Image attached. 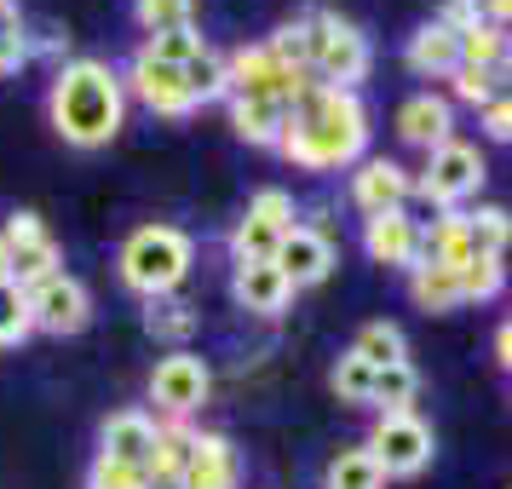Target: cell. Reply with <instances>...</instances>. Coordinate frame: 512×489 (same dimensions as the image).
<instances>
[{
	"label": "cell",
	"mask_w": 512,
	"mask_h": 489,
	"mask_svg": "<svg viewBox=\"0 0 512 489\" xmlns=\"http://www.w3.org/2000/svg\"><path fill=\"white\" fill-rule=\"evenodd\" d=\"M369 144V110L357 104V93H340V87H323L311 81L294 110H288V127H282V156L294 167H311V173H328V167H346L363 156Z\"/></svg>",
	"instance_id": "obj_1"
},
{
	"label": "cell",
	"mask_w": 512,
	"mask_h": 489,
	"mask_svg": "<svg viewBox=\"0 0 512 489\" xmlns=\"http://www.w3.org/2000/svg\"><path fill=\"white\" fill-rule=\"evenodd\" d=\"M47 116L58 127V139L75 144V150H98L121 133V116H127V93H121V75L98 58H75L52 75L47 93Z\"/></svg>",
	"instance_id": "obj_2"
},
{
	"label": "cell",
	"mask_w": 512,
	"mask_h": 489,
	"mask_svg": "<svg viewBox=\"0 0 512 489\" xmlns=\"http://www.w3.org/2000/svg\"><path fill=\"white\" fill-rule=\"evenodd\" d=\"M190 271V236L173 225H144L121 242V282L144 300H167Z\"/></svg>",
	"instance_id": "obj_3"
},
{
	"label": "cell",
	"mask_w": 512,
	"mask_h": 489,
	"mask_svg": "<svg viewBox=\"0 0 512 489\" xmlns=\"http://www.w3.org/2000/svg\"><path fill=\"white\" fill-rule=\"evenodd\" d=\"M305 24H311V75H317L323 87L351 93V87L369 75V41L351 24H340L334 12H317V18H305Z\"/></svg>",
	"instance_id": "obj_4"
},
{
	"label": "cell",
	"mask_w": 512,
	"mask_h": 489,
	"mask_svg": "<svg viewBox=\"0 0 512 489\" xmlns=\"http://www.w3.org/2000/svg\"><path fill=\"white\" fill-rule=\"evenodd\" d=\"M478 185H484V156H478L472 144L449 139V144H438V150L426 156V173H420L415 190L432 202V208L455 213L466 196H478Z\"/></svg>",
	"instance_id": "obj_5"
},
{
	"label": "cell",
	"mask_w": 512,
	"mask_h": 489,
	"mask_svg": "<svg viewBox=\"0 0 512 489\" xmlns=\"http://www.w3.org/2000/svg\"><path fill=\"white\" fill-rule=\"evenodd\" d=\"M369 449H374V461H380L386 478H415V472H426V461H432V426H426L415 409L380 415L374 432H369Z\"/></svg>",
	"instance_id": "obj_6"
},
{
	"label": "cell",
	"mask_w": 512,
	"mask_h": 489,
	"mask_svg": "<svg viewBox=\"0 0 512 489\" xmlns=\"http://www.w3.org/2000/svg\"><path fill=\"white\" fill-rule=\"evenodd\" d=\"M294 231V196L288 190H259L254 202H248V213H242V225L231 231V254L236 265L242 259H277L282 236Z\"/></svg>",
	"instance_id": "obj_7"
},
{
	"label": "cell",
	"mask_w": 512,
	"mask_h": 489,
	"mask_svg": "<svg viewBox=\"0 0 512 489\" xmlns=\"http://www.w3.org/2000/svg\"><path fill=\"white\" fill-rule=\"evenodd\" d=\"M225 70H231V98H277L288 110H294V98L311 87V75L288 70L271 47H242Z\"/></svg>",
	"instance_id": "obj_8"
},
{
	"label": "cell",
	"mask_w": 512,
	"mask_h": 489,
	"mask_svg": "<svg viewBox=\"0 0 512 489\" xmlns=\"http://www.w3.org/2000/svg\"><path fill=\"white\" fill-rule=\"evenodd\" d=\"M24 300H29V323L47 328V334H81L87 317H93V300H87L81 277H70V271H52L47 282L24 288Z\"/></svg>",
	"instance_id": "obj_9"
},
{
	"label": "cell",
	"mask_w": 512,
	"mask_h": 489,
	"mask_svg": "<svg viewBox=\"0 0 512 489\" xmlns=\"http://www.w3.org/2000/svg\"><path fill=\"white\" fill-rule=\"evenodd\" d=\"M208 392H213V374H208V363L202 357H190V351H173V357H162L156 363V374H150V397L162 403L167 415H196L202 403H208Z\"/></svg>",
	"instance_id": "obj_10"
},
{
	"label": "cell",
	"mask_w": 512,
	"mask_h": 489,
	"mask_svg": "<svg viewBox=\"0 0 512 489\" xmlns=\"http://www.w3.org/2000/svg\"><path fill=\"white\" fill-rule=\"evenodd\" d=\"M0 236H6V248H12V282H18V288H35V282H47L52 271H58V242H52V231L35 213H12Z\"/></svg>",
	"instance_id": "obj_11"
},
{
	"label": "cell",
	"mask_w": 512,
	"mask_h": 489,
	"mask_svg": "<svg viewBox=\"0 0 512 489\" xmlns=\"http://www.w3.org/2000/svg\"><path fill=\"white\" fill-rule=\"evenodd\" d=\"M127 87L156 110V116H167V121H185L190 110H196V98H190V87H185V70H173V64H156L150 52H139L133 58V70H127Z\"/></svg>",
	"instance_id": "obj_12"
},
{
	"label": "cell",
	"mask_w": 512,
	"mask_h": 489,
	"mask_svg": "<svg viewBox=\"0 0 512 489\" xmlns=\"http://www.w3.org/2000/svg\"><path fill=\"white\" fill-rule=\"evenodd\" d=\"M363 254H369L374 265H403V271H415L420 265V225L403 208L374 213V219H363Z\"/></svg>",
	"instance_id": "obj_13"
},
{
	"label": "cell",
	"mask_w": 512,
	"mask_h": 489,
	"mask_svg": "<svg viewBox=\"0 0 512 489\" xmlns=\"http://www.w3.org/2000/svg\"><path fill=\"white\" fill-rule=\"evenodd\" d=\"M231 294L242 311H254V317H277V311H288V300H294V282L282 277L277 259H242L231 277Z\"/></svg>",
	"instance_id": "obj_14"
},
{
	"label": "cell",
	"mask_w": 512,
	"mask_h": 489,
	"mask_svg": "<svg viewBox=\"0 0 512 489\" xmlns=\"http://www.w3.org/2000/svg\"><path fill=\"white\" fill-rule=\"evenodd\" d=\"M277 265L294 288H317V282L334 271V242H328L323 231H311V225H294V231L282 236Z\"/></svg>",
	"instance_id": "obj_15"
},
{
	"label": "cell",
	"mask_w": 512,
	"mask_h": 489,
	"mask_svg": "<svg viewBox=\"0 0 512 489\" xmlns=\"http://www.w3.org/2000/svg\"><path fill=\"white\" fill-rule=\"evenodd\" d=\"M98 455H110L121 466H144L150 472V455H156V420L139 415V409H116V415L104 420V432H98Z\"/></svg>",
	"instance_id": "obj_16"
},
{
	"label": "cell",
	"mask_w": 512,
	"mask_h": 489,
	"mask_svg": "<svg viewBox=\"0 0 512 489\" xmlns=\"http://www.w3.org/2000/svg\"><path fill=\"white\" fill-rule=\"evenodd\" d=\"M409 173H403V167L397 162H386V156H374V162H363L357 167V173H351V202H357V208L369 213H392V208H403V196H409Z\"/></svg>",
	"instance_id": "obj_17"
},
{
	"label": "cell",
	"mask_w": 512,
	"mask_h": 489,
	"mask_svg": "<svg viewBox=\"0 0 512 489\" xmlns=\"http://www.w3.org/2000/svg\"><path fill=\"white\" fill-rule=\"evenodd\" d=\"M242 478V466H236V449L231 438H219V432H196V449H190V466L179 484L185 489H236Z\"/></svg>",
	"instance_id": "obj_18"
},
{
	"label": "cell",
	"mask_w": 512,
	"mask_h": 489,
	"mask_svg": "<svg viewBox=\"0 0 512 489\" xmlns=\"http://www.w3.org/2000/svg\"><path fill=\"white\" fill-rule=\"evenodd\" d=\"M449 127H455V116H449V98H438V93H415V98H403V110H397V133L409 144H420L426 156L438 144H449Z\"/></svg>",
	"instance_id": "obj_19"
},
{
	"label": "cell",
	"mask_w": 512,
	"mask_h": 489,
	"mask_svg": "<svg viewBox=\"0 0 512 489\" xmlns=\"http://www.w3.org/2000/svg\"><path fill=\"white\" fill-rule=\"evenodd\" d=\"M403 58H409V70H415V75L449 81V75L461 70V35H449L443 24H426V29H415V35H409Z\"/></svg>",
	"instance_id": "obj_20"
},
{
	"label": "cell",
	"mask_w": 512,
	"mask_h": 489,
	"mask_svg": "<svg viewBox=\"0 0 512 489\" xmlns=\"http://www.w3.org/2000/svg\"><path fill=\"white\" fill-rule=\"evenodd\" d=\"M420 259L461 271L466 259H472V225H466V213H438L432 231H420Z\"/></svg>",
	"instance_id": "obj_21"
},
{
	"label": "cell",
	"mask_w": 512,
	"mask_h": 489,
	"mask_svg": "<svg viewBox=\"0 0 512 489\" xmlns=\"http://www.w3.org/2000/svg\"><path fill=\"white\" fill-rule=\"evenodd\" d=\"M231 121L248 144H271L277 150L282 127H288V104H277V98H231Z\"/></svg>",
	"instance_id": "obj_22"
},
{
	"label": "cell",
	"mask_w": 512,
	"mask_h": 489,
	"mask_svg": "<svg viewBox=\"0 0 512 489\" xmlns=\"http://www.w3.org/2000/svg\"><path fill=\"white\" fill-rule=\"evenodd\" d=\"M190 449H196V432H190L179 415H167L156 426V455H150V484H162V478H185L190 466Z\"/></svg>",
	"instance_id": "obj_23"
},
{
	"label": "cell",
	"mask_w": 512,
	"mask_h": 489,
	"mask_svg": "<svg viewBox=\"0 0 512 489\" xmlns=\"http://www.w3.org/2000/svg\"><path fill=\"white\" fill-rule=\"evenodd\" d=\"M409 294H415L420 311H455V305H461V271L420 259L415 271H409Z\"/></svg>",
	"instance_id": "obj_24"
},
{
	"label": "cell",
	"mask_w": 512,
	"mask_h": 489,
	"mask_svg": "<svg viewBox=\"0 0 512 489\" xmlns=\"http://www.w3.org/2000/svg\"><path fill=\"white\" fill-rule=\"evenodd\" d=\"M323 489H386V472H380L369 443H357V449H340V455L328 461Z\"/></svg>",
	"instance_id": "obj_25"
},
{
	"label": "cell",
	"mask_w": 512,
	"mask_h": 489,
	"mask_svg": "<svg viewBox=\"0 0 512 489\" xmlns=\"http://www.w3.org/2000/svg\"><path fill=\"white\" fill-rule=\"evenodd\" d=\"M461 64L501 75V70L512 64V35H507L501 24H489V18H484L478 29H466V35H461Z\"/></svg>",
	"instance_id": "obj_26"
},
{
	"label": "cell",
	"mask_w": 512,
	"mask_h": 489,
	"mask_svg": "<svg viewBox=\"0 0 512 489\" xmlns=\"http://www.w3.org/2000/svg\"><path fill=\"white\" fill-rule=\"evenodd\" d=\"M357 357L369 369H392V363H409V346H403V328L397 323H363L357 328Z\"/></svg>",
	"instance_id": "obj_27"
},
{
	"label": "cell",
	"mask_w": 512,
	"mask_h": 489,
	"mask_svg": "<svg viewBox=\"0 0 512 489\" xmlns=\"http://www.w3.org/2000/svg\"><path fill=\"white\" fill-rule=\"evenodd\" d=\"M415 392H420V380H415V369H409V363L374 369V409H380V415H403V409L415 403Z\"/></svg>",
	"instance_id": "obj_28"
},
{
	"label": "cell",
	"mask_w": 512,
	"mask_h": 489,
	"mask_svg": "<svg viewBox=\"0 0 512 489\" xmlns=\"http://www.w3.org/2000/svg\"><path fill=\"white\" fill-rule=\"evenodd\" d=\"M185 87L196 104H213V98H225L231 93V70H225V58L219 52H196L185 64Z\"/></svg>",
	"instance_id": "obj_29"
},
{
	"label": "cell",
	"mask_w": 512,
	"mask_h": 489,
	"mask_svg": "<svg viewBox=\"0 0 512 489\" xmlns=\"http://www.w3.org/2000/svg\"><path fill=\"white\" fill-rule=\"evenodd\" d=\"M466 225H472V254H489V259L507 254V242H512L507 208H478V213H466Z\"/></svg>",
	"instance_id": "obj_30"
},
{
	"label": "cell",
	"mask_w": 512,
	"mask_h": 489,
	"mask_svg": "<svg viewBox=\"0 0 512 489\" xmlns=\"http://www.w3.org/2000/svg\"><path fill=\"white\" fill-rule=\"evenodd\" d=\"M501 282H507V265H501V259H489V254H472L461 265V305L466 300H495V294H501Z\"/></svg>",
	"instance_id": "obj_31"
},
{
	"label": "cell",
	"mask_w": 512,
	"mask_h": 489,
	"mask_svg": "<svg viewBox=\"0 0 512 489\" xmlns=\"http://www.w3.org/2000/svg\"><path fill=\"white\" fill-rule=\"evenodd\" d=\"M150 35H173V29H196V0H139L133 6Z\"/></svg>",
	"instance_id": "obj_32"
},
{
	"label": "cell",
	"mask_w": 512,
	"mask_h": 489,
	"mask_svg": "<svg viewBox=\"0 0 512 489\" xmlns=\"http://www.w3.org/2000/svg\"><path fill=\"white\" fill-rule=\"evenodd\" d=\"M334 392H340V403H374V369L357 357V351H346L340 363H334Z\"/></svg>",
	"instance_id": "obj_33"
},
{
	"label": "cell",
	"mask_w": 512,
	"mask_h": 489,
	"mask_svg": "<svg viewBox=\"0 0 512 489\" xmlns=\"http://www.w3.org/2000/svg\"><path fill=\"white\" fill-rule=\"evenodd\" d=\"M139 52H150L156 64H173V70H185L190 58H196V52H208V47H202V35H196V29H173V35H150Z\"/></svg>",
	"instance_id": "obj_34"
},
{
	"label": "cell",
	"mask_w": 512,
	"mask_h": 489,
	"mask_svg": "<svg viewBox=\"0 0 512 489\" xmlns=\"http://www.w3.org/2000/svg\"><path fill=\"white\" fill-rule=\"evenodd\" d=\"M29 300L18 282H0V346H18V340H29Z\"/></svg>",
	"instance_id": "obj_35"
},
{
	"label": "cell",
	"mask_w": 512,
	"mask_h": 489,
	"mask_svg": "<svg viewBox=\"0 0 512 489\" xmlns=\"http://www.w3.org/2000/svg\"><path fill=\"white\" fill-rule=\"evenodd\" d=\"M87 489H150V472H144V466H121V461H110V455H98V461L87 466Z\"/></svg>",
	"instance_id": "obj_36"
},
{
	"label": "cell",
	"mask_w": 512,
	"mask_h": 489,
	"mask_svg": "<svg viewBox=\"0 0 512 489\" xmlns=\"http://www.w3.org/2000/svg\"><path fill=\"white\" fill-rule=\"evenodd\" d=\"M29 58V41H24V18H18V6L12 0H0V75L18 70Z\"/></svg>",
	"instance_id": "obj_37"
},
{
	"label": "cell",
	"mask_w": 512,
	"mask_h": 489,
	"mask_svg": "<svg viewBox=\"0 0 512 489\" xmlns=\"http://www.w3.org/2000/svg\"><path fill=\"white\" fill-rule=\"evenodd\" d=\"M265 47L277 52L288 70H305V75H311V24H305V18H300V24H282L277 41H265Z\"/></svg>",
	"instance_id": "obj_38"
},
{
	"label": "cell",
	"mask_w": 512,
	"mask_h": 489,
	"mask_svg": "<svg viewBox=\"0 0 512 489\" xmlns=\"http://www.w3.org/2000/svg\"><path fill=\"white\" fill-rule=\"evenodd\" d=\"M150 334H162V340H185L190 328H196V311L190 305H179V300H150Z\"/></svg>",
	"instance_id": "obj_39"
},
{
	"label": "cell",
	"mask_w": 512,
	"mask_h": 489,
	"mask_svg": "<svg viewBox=\"0 0 512 489\" xmlns=\"http://www.w3.org/2000/svg\"><path fill=\"white\" fill-rule=\"evenodd\" d=\"M449 81H455V98H466V104H478V110L501 98V75H495V70H472V64H461V70L449 75Z\"/></svg>",
	"instance_id": "obj_40"
},
{
	"label": "cell",
	"mask_w": 512,
	"mask_h": 489,
	"mask_svg": "<svg viewBox=\"0 0 512 489\" xmlns=\"http://www.w3.org/2000/svg\"><path fill=\"white\" fill-rule=\"evenodd\" d=\"M449 35H466V29H478L484 24V6L478 0H443V18H438Z\"/></svg>",
	"instance_id": "obj_41"
},
{
	"label": "cell",
	"mask_w": 512,
	"mask_h": 489,
	"mask_svg": "<svg viewBox=\"0 0 512 489\" xmlns=\"http://www.w3.org/2000/svg\"><path fill=\"white\" fill-rule=\"evenodd\" d=\"M484 127H489V139L512 144V93H501L495 104H484Z\"/></svg>",
	"instance_id": "obj_42"
},
{
	"label": "cell",
	"mask_w": 512,
	"mask_h": 489,
	"mask_svg": "<svg viewBox=\"0 0 512 489\" xmlns=\"http://www.w3.org/2000/svg\"><path fill=\"white\" fill-rule=\"evenodd\" d=\"M478 6H484V18H489V24H501V29L512 24V0H478Z\"/></svg>",
	"instance_id": "obj_43"
},
{
	"label": "cell",
	"mask_w": 512,
	"mask_h": 489,
	"mask_svg": "<svg viewBox=\"0 0 512 489\" xmlns=\"http://www.w3.org/2000/svg\"><path fill=\"white\" fill-rule=\"evenodd\" d=\"M495 357H501V369H512V323H501V334H495Z\"/></svg>",
	"instance_id": "obj_44"
},
{
	"label": "cell",
	"mask_w": 512,
	"mask_h": 489,
	"mask_svg": "<svg viewBox=\"0 0 512 489\" xmlns=\"http://www.w3.org/2000/svg\"><path fill=\"white\" fill-rule=\"evenodd\" d=\"M0 282H12V248H6V236H0Z\"/></svg>",
	"instance_id": "obj_45"
},
{
	"label": "cell",
	"mask_w": 512,
	"mask_h": 489,
	"mask_svg": "<svg viewBox=\"0 0 512 489\" xmlns=\"http://www.w3.org/2000/svg\"><path fill=\"white\" fill-rule=\"evenodd\" d=\"M150 489H185V484H179V478H162V484H150Z\"/></svg>",
	"instance_id": "obj_46"
}]
</instances>
